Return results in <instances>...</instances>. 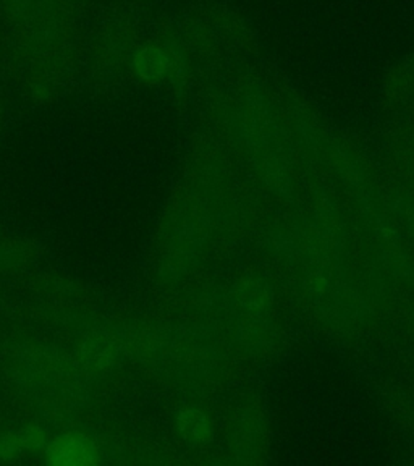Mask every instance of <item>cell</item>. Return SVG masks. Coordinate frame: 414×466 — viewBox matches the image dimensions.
Returning a JSON list of instances; mask_svg holds the SVG:
<instances>
[{
  "label": "cell",
  "mask_w": 414,
  "mask_h": 466,
  "mask_svg": "<svg viewBox=\"0 0 414 466\" xmlns=\"http://www.w3.org/2000/svg\"><path fill=\"white\" fill-rule=\"evenodd\" d=\"M47 445L45 432L39 426H26L0 436V459H14L22 451H41Z\"/></svg>",
  "instance_id": "cell-2"
},
{
  "label": "cell",
  "mask_w": 414,
  "mask_h": 466,
  "mask_svg": "<svg viewBox=\"0 0 414 466\" xmlns=\"http://www.w3.org/2000/svg\"><path fill=\"white\" fill-rule=\"evenodd\" d=\"M135 70L143 80H160L168 70V58L156 47H146L135 57Z\"/></svg>",
  "instance_id": "cell-4"
},
{
  "label": "cell",
  "mask_w": 414,
  "mask_h": 466,
  "mask_svg": "<svg viewBox=\"0 0 414 466\" xmlns=\"http://www.w3.org/2000/svg\"><path fill=\"white\" fill-rule=\"evenodd\" d=\"M45 463L52 466H93L101 455L91 437L81 432H66L45 445Z\"/></svg>",
  "instance_id": "cell-1"
},
{
  "label": "cell",
  "mask_w": 414,
  "mask_h": 466,
  "mask_svg": "<svg viewBox=\"0 0 414 466\" xmlns=\"http://www.w3.org/2000/svg\"><path fill=\"white\" fill-rule=\"evenodd\" d=\"M178 431L185 441L193 444L209 442L212 437L211 426L206 416L197 410H185L178 416Z\"/></svg>",
  "instance_id": "cell-3"
}]
</instances>
